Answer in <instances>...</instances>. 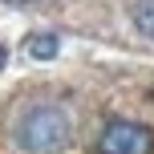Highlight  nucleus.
<instances>
[{"mask_svg":"<svg viewBox=\"0 0 154 154\" xmlns=\"http://www.w3.org/2000/svg\"><path fill=\"white\" fill-rule=\"evenodd\" d=\"M97 154H154V134L138 122H106L97 134Z\"/></svg>","mask_w":154,"mask_h":154,"instance_id":"obj_2","label":"nucleus"},{"mask_svg":"<svg viewBox=\"0 0 154 154\" xmlns=\"http://www.w3.org/2000/svg\"><path fill=\"white\" fill-rule=\"evenodd\" d=\"M69 138H73V122L61 106H37L16 126V142L29 154H61Z\"/></svg>","mask_w":154,"mask_h":154,"instance_id":"obj_1","label":"nucleus"},{"mask_svg":"<svg viewBox=\"0 0 154 154\" xmlns=\"http://www.w3.org/2000/svg\"><path fill=\"white\" fill-rule=\"evenodd\" d=\"M4 61H8V49H4V45H0V69H4Z\"/></svg>","mask_w":154,"mask_h":154,"instance_id":"obj_5","label":"nucleus"},{"mask_svg":"<svg viewBox=\"0 0 154 154\" xmlns=\"http://www.w3.org/2000/svg\"><path fill=\"white\" fill-rule=\"evenodd\" d=\"M134 24L146 41H154V0H138L134 4Z\"/></svg>","mask_w":154,"mask_h":154,"instance_id":"obj_4","label":"nucleus"},{"mask_svg":"<svg viewBox=\"0 0 154 154\" xmlns=\"http://www.w3.org/2000/svg\"><path fill=\"white\" fill-rule=\"evenodd\" d=\"M24 53L37 57V61H53V57L61 53V37H57V32H37V37L24 41Z\"/></svg>","mask_w":154,"mask_h":154,"instance_id":"obj_3","label":"nucleus"}]
</instances>
